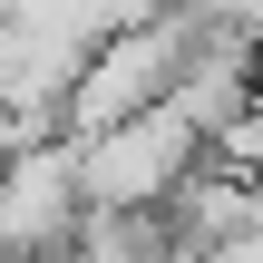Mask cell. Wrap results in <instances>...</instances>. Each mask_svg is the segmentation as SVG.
<instances>
[{"label": "cell", "mask_w": 263, "mask_h": 263, "mask_svg": "<svg viewBox=\"0 0 263 263\" xmlns=\"http://www.w3.org/2000/svg\"><path fill=\"white\" fill-rule=\"evenodd\" d=\"M195 39H205V10H195V0H156V10L98 29V39L78 49L68 88H59V127L88 137V127H117V117H137V107H156V98L185 78Z\"/></svg>", "instance_id": "obj_1"}, {"label": "cell", "mask_w": 263, "mask_h": 263, "mask_svg": "<svg viewBox=\"0 0 263 263\" xmlns=\"http://www.w3.org/2000/svg\"><path fill=\"white\" fill-rule=\"evenodd\" d=\"M10 137H29V127H20V117H10V98H0V146H10Z\"/></svg>", "instance_id": "obj_6"}, {"label": "cell", "mask_w": 263, "mask_h": 263, "mask_svg": "<svg viewBox=\"0 0 263 263\" xmlns=\"http://www.w3.org/2000/svg\"><path fill=\"white\" fill-rule=\"evenodd\" d=\"M195 10L224 20V29H254V39H263V0H195Z\"/></svg>", "instance_id": "obj_5"}, {"label": "cell", "mask_w": 263, "mask_h": 263, "mask_svg": "<svg viewBox=\"0 0 263 263\" xmlns=\"http://www.w3.org/2000/svg\"><path fill=\"white\" fill-rule=\"evenodd\" d=\"M88 185H78V137H10L0 146V263H59L78 234Z\"/></svg>", "instance_id": "obj_3"}, {"label": "cell", "mask_w": 263, "mask_h": 263, "mask_svg": "<svg viewBox=\"0 0 263 263\" xmlns=\"http://www.w3.org/2000/svg\"><path fill=\"white\" fill-rule=\"evenodd\" d=\"M195 166H205V127H195L176 98H156V107L78 137V185H88V205H166Z\"/></svg>", "instance_id": "obj_2"}, {"label": "cell", "mask_w": 263, "mask_h": 263, "mask_svg": "<svg viewBox=\"0 0 263 263\" xmlns=\"http://www.w3.org/2000/svg\"><path fill=\"white\" fill-rule=\"evenodd\" d=\"M59 263H185L166 234V205H88Z\"/></svg>", "instance_id": "obj_4"}]
</instances>
